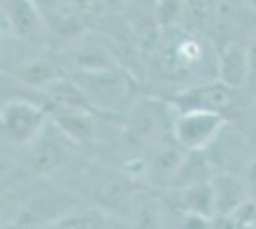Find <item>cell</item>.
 I'll return each instance as SVG.
<instances>
[{
  "label": "cell",
  "instance_id": "cell-1",
  "mask_svg": "<svg viewBox=\"0 0 256 229\" xmlns=\"http://www.w3.org/2000/svg\"><path fill=\"white\" fill-rule=\"evenodd\" d=\"M50 122V115L29 99H8L0 111L2 138L16 145H32Z\"/></svg>",
  "mask_w": 256,
  "mask_h": 229
},
{
  "label": "cell",
  "instance_id": "cell-2",
  "mask_svg": "<svg viewBox=\"0 0 256 229\" xmlns=\"http://www.w3.org/2000/svg\"><path fill=\"white\" fill-rule=\"evenodd\" d=\"M226 120L218 111H180L172 122L174 142L186 151H204L224 130Z\"/></svg>",
  "mask_w": 256,
  "mask_h": 229
},
{
  "label": "cell",
  "instance_id": "cell-3",
  "mask_svg": "<svg viewBox=\"0 0 256 229\" xmlns=\"http://www.w3.org/2000/svg\"><path fill=\"white\" fill-rule=\"evenodd\" d=\"M2 21L22 40H36L44 31L34 0H2Z\"/></svg>",
  "mask_w": 256,
  "mask_h": 229
},
{
  "label": "cell",
  "instance_id": "cell-4",
  "mask_svg": "<svg viewBox=\"0 0 256 229\" xmlns=\"http://www.w3.org/2000/svg\"><path fill=\"white\" fill-rule=\"evenodd\" d=\"M214 203H216V218H230L239 214L250 203V193L245 180L230 172L212 176Z\"/></svg>",
  "mask_w": 256,
  "mask_h": 229
},
{
  "label": "cell",
  "instance_id": "cell-5",
  "mask_svg": "<svg viewBox=\"0 0 256 229\" xmlns=\"http://www.w3.org/2000/svg\"><path fill=\"white\" fill-rule=\"evenodd\" d=\"M232 103V88L222 84L220 80L197 84L178 94L176 105L180 111H220Z\"/></svg>",
  "mask_w": 256,
  "mask_h": 229
},
{
  "label": "cell",
  "instance_id": "cell-6",
  "mask_svg": "<svg viewBox=\"0 0 256 229\" xmlns=\"http://www.w3.org/2000/svg\"><path fill=\"white\" fill-rule=\"evenodd\" d=\"M50 122L67 142L76 145L92 143L96 138V120L92 117V109L52 111Z\"/></svg>",
  "mask_w": 256,
  "mask_h": 229
},
{
  "label": "cell",
  "instance_id": "cell-7",
  "mask_svg": "<svg viewBox=\"0 0 256 229\" xmlns=\"http://www.w3.org/2000/svg\"><path fill=\"white\" fill-rule=\"evenodd\" d=\"M12 75L16 80H20L25 86H31L34 90H48V88L56 84L58 80L65 78V71L58 61H54L50 57H29L23 59L20 65H16V69L12 71Z\"/></svg>",
  "mask_w": 256,
  "mask_h": 229
},
{
  "label": "cell",
  "instance_id": "cell-8",
  "mask_svg": "<svg viewBox=\"0 0 256 229\" xmlns=\"http://www.w3.org/2000/svg\"><path fill=\"white\" fill-rule=\"evenodd\" d=\"M216 73H218V80L232 90L248 86V78H250L248 48L239 46V44L226 46L218 57Z\"/></svg>",
  "mask_w": 256,
  "mask_h": 229
},
{
  "label": "cell",
  "instance_id": "cell-9",
  "mask_svg": "<svg viewBox=\"0 0 256 229\" xmlns=\"http://www.w3.org/2000/svg\"><path fill=\"white\" fill-rule=\"evenodd\" d=\"M44 96L48 98L52 111H69V109H92L90 98L86 96L84 88L78 82L65 76L56 84L44 90Z\"/></svg>",
  "mask_w": 256,
  "mask_h": 229
},
{
  "label": "cell",
  "instance_id": "cell-10",
  "mask_svg": "<svg viewBox=\"0 0 256 229\" xmlns=\"http://www.w3.org/2000/svg\"><path fill=\"white\" fill-rule=\"evenodd\" d=\"M67 161V149L54 138H46V132L31 145L29 163L38 174H52Z\"/></svg>",
  "mask_w": 256,
  "mask_h": 229
},
{
  "label": "cell",
  "instance_id": "cell-11",
  "mask_svg": "<svg viewBox=\"0 0 256 229\" xmlns=\"http://www.w3.org/2000/svg\"><path fill=\"white\" fill-rule=\"evenodd\" d=\"M210 180L178 189V203L182 212H193L206 218H216V203H214V189Z\"/></svg>",
  "mask_w": 256,
  "mask_h": 229
},
{
  "label": "cell",
  "instance_id": "cell-12",
  "mask_svg": "<svg viewBox=\"0 0 256 229\" xmlns=\"http://www.w3.org/2000/svg\"><path fill=\"white\" fill-rule=\"evenodd\" d=\"M71 63L80 75L115 69V59L102 44L84 42L71 50Z\"/></svg>",
  "mask_w": 256,
  "mask_h": 229
},
{
  "label": "cell",
  "instance_id": "cell-13",
  "mask_svg": "<svg viewBox=\"0 0 256 229\" xmlns=\"http://www.w3.org/2000/svg\"><path fill=\"white\" fill-rule=\"evenodd\" d=\"M113 222L102 210H67L44 229H113Z\"/></svg>",
  "mask_w": 256,
  "mask_h": 229
},
{
  "label": "cell",
  "instance_id": "cell-14",
  "mask_svg": "<svg viewBox=\"0 0 256 229\" xmlns=\"http://www.w3.org/2000/svg\"><path fill=\"white\" fill-rule=\"evenodd\" d=\"M94 197L104 207L122 208L124 203H130V187L118 176H109L94 187Z\"/></svg>",
  "mask_w": 256,
  "mask_h": 229
},
{
  "label": "cell",
  "instance_id": "cell-15",
  "mask_svg": "<svg viewBox=\"0 0 256 229\" xmlns=\"http://www.w3.org/2000/svg\"><path fill=\"white\" fill-rule=\"evenodd\" d=\"M184 17V2L182 0H157L155 4V23L160 31L174 29Z\"/></svg>",
  "mask_w": 256,
  "mask_h": 229
},
{
  "label": "cell",
  "instance_id": "cell-16",
  "mask_svg": "<svg viewBox=\"0 0 256 229\" xmlns=\"http://www.w3.org/2000/svg\"><path fill=\"white\" fill-rule=\"evenodd\" d=\"M176 229H214V218H206L193 212H182Z\"/></svg>",
  "mask_w": 256,
  "mask_h": 229
},
{
  "label": "cell",
  "instance_id": "cell-17",
  "mask_svg": "<svg viewBox=\"0 0 256 229\" xmlns=\"http://www.w3.org/2000/svg\"><path fill=\"white\" fill-rule=\"evenodd\" d=\"M178 57H180L186 65H193V63H197V61L203 57V52H201L199 42H195V40L184 42L180 48H178Z\"/></svg>",
  "mask_w": 256,
  "mask_h": 229
},
{
  "label": "cell",
  "instance_id": "cell-18",
  "mask_svg": "<svg viewBox=\"0 0 256 229\" xmlns=\"http://www.w3.org/2000/svg\"><path fill=\"white\" fill-rule=\"evenodd\" d=\"M245 184L248 187V193H250V199H256V155L246 163L245 168Z\"/></svg>",
  "mask_w": 256,
  "mask_h": 229
},
{
  "label": "cell",
  "instance_id": "cell-19",
  "mask_svg": "<svg viewBox=\"0 0 256 229\" xmlns=\"http://www.w3.org/2000/svg\"><path fill=\"white\" fill-rule=\"evenodd\" d=\"M248 59H250V78L248 84H252V90L256 94V38L248 44Z\"/></svg>",
  "mask_w": 256,
  "mask_h": 229
},
{
  "label": "cell",
  "instance_id": "cell-20",
  "mask_svg": "<svg viewBox=\"0 0 256 229\" xmlns=\"http://www.w3.org/2000/svg\"><path fill=\"white\" fill-rule=\"evenodd\" d=\"M111 4H120V2H124V0H109Z\"/></svg>",
  "mask_w": 256,
  "mask_h": 229
}]
</instances>
